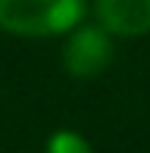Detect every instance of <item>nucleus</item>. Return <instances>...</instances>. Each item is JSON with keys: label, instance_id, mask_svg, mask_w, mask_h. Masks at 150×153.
Here are the masks:
<instances>
[{"label": "nucleus", "instance_id": "nucleus-3", "mask_svg": "<svg viewBox=\"0 0 150 153\" xmlns=\"http://www.w3.org/2000/svg\"><path fill=\"white\" fill-rule=\"evenodd\" d=\"M94 19L113 38L150 34V0H94Z\"/></svg>", "mask_w": 150, "mask_h": 153}, {"label": "nucleus", "instance_id": "nucleus-1", "mask_svg": "<svg viewBox=\"0 0 150 153\" xmlns=\"http://www.w3.org/2000/svg\"><path fill=\"white\" fill-rule=\"evenodd\" d=\"M88 16V0H0V31L13 38H53Z\"/></svg>", "mask_w": 150, "mask_h": 153}, {"label": "nucleus", "instance_id": "nucleus-4", "mask_svg": "<svg viewBox=\"0 0 150 153\" xmlns=\"http://www.w3.org/2000/svg\"><path fill=\"white\" fill-rule=\"evenodd\" d=\"M44 153H94L91 141L75 128H56L44 144Z\"/></svg>", "mask_w": 150, "mask_h": 153}, {"label": "nucleus", "instance_id": "nucleus-2", "mask_svg": "<svg viewBox=\"0 0 150 153\" xmlns=\"http://www.w3.org/2000/svg\"><path fill=\"white\" fill-rule=\"evenodd\" d=\"M116 56V41L100 22H78L63 34V69L69 78L91 81L110 69Z\"/></svg>", "mask_w": 150, "mask_h": 153}]
</instances>
